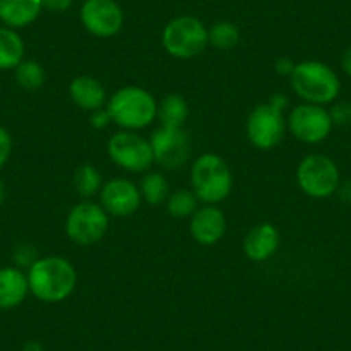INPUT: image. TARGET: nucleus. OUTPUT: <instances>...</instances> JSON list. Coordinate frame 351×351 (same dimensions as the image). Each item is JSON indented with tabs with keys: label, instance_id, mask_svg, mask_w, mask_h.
<instances>
[{
	"label": "nucleus",
	"instance_id": "1",
	"mask_svg": "<svg viewBox=\"0 0 351 351\" xmlns=\"http://www.w3.org/2000/svg\"><path fill=\"white\" fill-rule=\"evenodd\" d=\"M29 293L38 302L62 303L69 298L77 286V272L71 260L60 255L40 256L26 271Z\"/></svg>",
	"mask_w": 351,
	"mask_h": 351
},
{
	"label": "nucleus",
	"instance_id": "2",
	"mask_svg": "<svg viewBox=\"0 0 351 351\" xmlns=\"http://www.w3.org/2000/svg\"><path fill=\"white\" fill-rule=\"evenodd\" d=\"M112 124L124 131H141L157 119V100L147 88L128 84L119 88L107 100Z\"/></svg>",
	"mask_w": 351,
	"mask_h": 351
},
{
	"label": "nucleus",
	"instance_id": "3",
	"mask_svg": "<svg viewBox=\"0 0 351 351\" xmlns=\"http://www.w3.org/2000/svg\"><path fill=\"white\" fill-rule=\"evenodd\" d=\"M191 190L200 204L217 205L232 191V172L228 162L217 154L198 155L190 169Z\"/></svg>",
	"mask_w": 351,
	"mask_h": 351
},
{
	"label": "nucleus",
	"instance_id": "4",
	"mask_svg": "<svg viewBox=\"0 0 351 351\" xmlns=\"http://www.w3.org/2000/svg\"><path fill=\"white\" fill-rule=\"evenodd\" d=\"M291 90L298 99L313 106H327L334 102L341 92V81L327 64L320 60L296 62L289 76Z\"/></svg>",
	"mask_w": 351,
	"mask_h": 351
},
{
	"label": "nucleus",
	"instance_id": "5",
	"mask_svg": "<svg viewBox=\"0 0 351 351\" xmlns=\"http://www.w3.org/2000/svg\"><path fill=\"white\" fill-rule=\"evenodd\" d=\"M162 47L174 59H193L208 47V28L195 16H178L162 29Z\"/></svg>",
	"mask_w": 351,
	"mask_h": 351
},
{
	"label": "nucleus",
	"instance_id": "6",
	"mask_svg": "<svg viewBox=\"0 0 351 351\" xmlns=\"http://www.w3.org/2000/svg\"><path fill=\"white\" fill-rule=\"evenodd\" d=\"M110 215L100 204L83 200L67 212L64 229L66 236L77 246H93L106 238L109 231Z\"/></svg>",
	"mask_w": 351,
	"mask_h": 351
},
{
	"label": "nucleus",
	"instance_id": "7",
	"mask_svg": "<svg viewBox=\"0 0 351 351\" xmlns=\"http://www.w3.org/2000/svg\"><path fill=\"white\" fill-rule=\"evenodd\" d=\"M296 184L310 198H327L337 191L341 184L336 162L322 154H310L300 160L296 167Z\"/></svg>",
	"mask_w": 351,
	"mask_h": 351
},
{
	"label": "nucleus",
	"instance_id": "8",
	"mask_svg": "<svg viewBox=\"0 0 351 351\" xmlns=\"http://www.w3.org/2000/svg\"><path fill=\"white\" fill-rule=\"evenodd\" d=\"M107 155L114 165L131 174H145L154 162L150 140L138 131H117L107 141Z\"/></svg>",
	"mask_w": 351,
	"mask_h": 351
},
{
	"label": "nucleus",
	"instance_id": "9",
	"mask_svg": "<svg viewBox=\"0 0 351 351\" xmlns=\"http://www.w3.org/2000/svg\"><path fill=\"white\" fill-rule=\"evenodd\" d=\"M286 130L288 124H286L285 112L276 109L269 102L253 107L245 124L248 141L256 150L262 152H269L278 147L285 138Z\"/></svg>",
	"mask_w": 351,
	"mask_h": 351
},
{
	"label": "nucleus",
	"instance_id": "10",
	"mask_svg": "<svg viewBox=\"0 0 351 351\" xmlns=\"http://www.w3.org/2000/svg\"><path fill=\"white\" fill-rule=\"evenodd\" d=\"M286 124L291 136L306 145H317L326 140L334 126L326 107L305 102L289 110Z\"/></svg>",
	"mask_w": 351,
	"mask_h": 351
},
{
	"label": "nucleus",
	"instance_id": "11",
	"mask_svg": "<svg viewBox=\"0 0 351 351\" xmlns=\"http://www.w3.org/2000/svg\"><path fill=\"white\" fill-rule=\"evenodd\" d=\"M154 162L164 169H180L191 157V136L184 128H157L148 138Z\"/></svg>",
	"mask_w": 351,
	"mask_h": 351
},
{
	"label": "nucleus",
	"instance_id": "12",
	"mask_svg": "<svg viewBox=\"0 0 351 351\" xmlns=\"http://www.w3.org/2000/svg\"><path fill=\"white\" fill-rule=\"evenodd\" d=\"M80 19L90 35L97 38H112L123 29L124 12L116 0H84Z\"/></svg>",
	"mask_w": 351,
	"mask_h": 351
},
{
	"label": "nucleus",
	"instance_id": "13",
	"mask_svg": "<svg viewBox=\"0 0 351 351\" xmlns=\"http://www.w3.org/2000/svg\"><path fill=\"white\" fill-rule=\"evenodd\" d=\"M99 197L100 205L110 217H130L143 204L138 184L126 178H114L104 183Z\"/></svg>",
	"mask_w": 351,
	"mask_h": 351
},
{
	"label": "nucleus",
	"instance_id": "14",
	"mask_svg": "<svg viewBox=\"0 0 351 351\" xmlns=\"http://www.w3.org/2000/svg\"><path fill=\"white\" fill-rule=\"evenodd\" d=\"M228 219L217 205H202L190 217V234L202 246H214L224 238Z\"/></svg>",
	"mask_w": 351,
	"mask_h": 351
},
{
	"label": "nucleus",
	"instance_id": "15",
	"mask_svg": "<svg viewBox=\"0 0 351 351\" xmlns=\"http://www.w3.org/2000/svg\"><path fill=\"white\" fill-rule=\"evenodd\" d=\"M281 245V232L271 222H260L246 232L243 239V253L252 262H267L276 255Z\"/></svg>",
	"mask_w": 351,
	"mask_h": 351
},
{
	"label": "nucleus",
	"instance_id": "16",
	"mask_svg": "<svg viewBox=\"0 0 351 351\" xmlns=\"http://www.w3.org/2000/svg\"><path fill=\"white\" fill-rule=\"evenodd\" d=\"M69 97L71 102L84 112L104 109L109 100L106 86L90 74L73 77V81L69 83Z\"/></svg>",
	"mask_w": 351,
	"mask_h": 351
},
{
	"label": "nucleus",
	"instance_id": "17",
	"mask_svg": "<svg viewBox=\"0 0 351 351\" xmlns=\"http://www.w3.org/2000/svg\"><path fill=\"white\" fill-rule=\"evenodd\" d=\"M29 295L26 272L19 267L0 269V310H12Z\"/></svg>",
	"mask_w": 351,
	"mask_h": 351
},
{
	"label": "nucleus",
	"instance_id": "18",
	"mask_svg": "<svg viewBox=\"0 0 351 351\" xmlns=\"http://www.w3.org/2000/svg\"><path fill=\"white\" fill-rule=\"evenodd\" d=\"M43 11L42 0H0V23L21 29L33 25Z\"/></svg>",
	"mask_w": 351,
	"mask_h": 351
},
{
	"label": "nucleus",
	"instance_id": "19",
	"mask_svg": "<svg viewBox=\"0 0 351 351\" xmlns=\"http://www.w3.org/2000/svg\"><path fill=\"white\" fill-rule=\"evenodd\" d=\"M190 106L180 93H167L160 102H157V121L164 128H184Z\"/></svg>",
	"mask_w": 351,
	"mask_h": 351
},
{
	"label": "nucleus",
	"instance_id": "20",
	"mask_svg": "<svg viewBox=\"0 0 351 351\" xmlns=\"http://www.w3.org/2000/svg\"><path fill=\"white\" fill-rule=\"evenodd\" d=\"M25 60V42L18 29L0 26V71H14Z\"/></svg>",
	"mask_w": 351,
	"mask_h": 351
},
{
	"label": "nucleus",
	"instance_id": "21",
	"mask_svg": "<svg viewBox=\"0 0 351 351\" xmlns=\"http://www.w3.org/2000/svg\"><path fill=\"white\" fill-rule=\"evenodd\" d=\"M73 186L76 193L84 200H90L92 197L100 193L104 186L102 174L99 169L92 164H81L74 169Z\"/></svg>",
	"mask_w": 351,
	"mask_h": 351
},
{
	"label": "nucleus",
	"instance_id": "22",
	"mask_svg": "<svg viewBox=\"0 0 351 351\" xmlns=\"http://www.w3.org/2000/svg\"><path fill=\"white\" fill-rule=\"evenodd\" d=\"M140 193L141 200L145 204L152 205V207H157V205L165 204L169 197V183L165 180V176H162V172L157 171H147L143 174L140 181Z\"/></svg>",
	"mask_w": 351,
	"mask_h": 351
},
{
	"label": "nucleus",
	"instance_id": "23",
	"mask_svg": "<svg viewBox=\"0 0 351 351\" xmlns=\"http://www.w3.org/2000/svg\"><path fill=\"white\" fill-rule=\"evenodd\" d=\"M198 205H200V200L193 193V190H184V188L169 193L167 200H165L167 214L172 219H180V221L181 219H190L197 212Z\"/></svg>",
	"mask_w": 351,
	"mask_h": 351
},
{
	"label": "nucleus",
	"instance_id": "24",
	"mask_svg": "<svg viewBox=\"0 0 351 351\" xmlns=\"http://www.w3.org/2000/svg\"><path fill=\"white\" fill-rule=\"evenodd\" d=\"M241 40L239 28L231 21H219L208 28V45L221 52L236 49Z\"/></svg>",
	"mask_w": 351,
	"mask_h": 351
},
{
	"label": "nucleus",
	"instance_id": "25",
	"mask_svg": "<svg viewBox=\"0 0 351 351\" xmlns=\"http://www.w3.org/2000/svg\"><path fill=\"white\" fill-rule=\"evenodd\" d=\"M16 83L28 92H36L45 84L47 73L43 69L42 64L38 60L25 59L18 67L14 69Z\"/></svg>",
	"mask_w": 351,
	"mask_h": 351
},
{
	"label": "nucleus",
	"instance_id": "26",
	"mask_svg": "<svg viewBox=\"0 0 351 351\" xmlns=\"http://www.w3.org/2000/svg\"><path fill=\"white\" fill-rule=\"evenodd\" d=\"M38 252H36V248H33L32 245H28V243H23V245H19L18 248L14 250V262H16V267L23 269V271H28L29 267H32L33 263L38 260Z\"/></svg>",
	"mask_w": 351,
	"mask_h": 351
},
{
	"label": "nucleus",
	"instance_id": "27",
	"mask_svg": "<svg viewBox=\"0 0 351 351\" xmlns=\"http://www.w3.org/2000/svg\"><path fill=\"white\" fill-rule=\"evenodd\" d=\"M12 154V136L4 126H0V169L9 162Z\"/></svg>",
	"mask_w": 351,
	"mask_h": 351
},
{
	"label": "nucleus",
	"instance_id": "28",
	"mask_svg": "<svg viewBox=\"0 0 351 351\" xmlns=\"http://www.w3.org/2000/svg\"><path fill=\"white\" fill-rule=\"evenodd\" d=\"M332 124H350L351 123V104H336L332 110H329Z\"/></svg>",
	"mask_w": 351,
	"mask_h": 351
},
{
	"label": "nucleus",
	"instance_id": "29",
	"mask_svg": "<svg viewBox=\"0 0 351 351\" xmlns=\"http://www.w3.org/2000/svg\"><path fill=\"white\" fill-rule=\"evenodd\" d=\"M110 124H112V119H110V114L109 110H107V107L90 112V126H92L93 130L102 131L106 130V128H109Z\"/></svg>",
	"mask_w": 351,
	"mask_h": 351
},
{
	"label": "nucleus",
	"instance_id": "30",
	"mask_svg": "<svg viewBox=\"0 0 351 351\" xmlns=\"http://www.w3.org/2000/svg\"><path fill=\"white\" fill-rule=\"evenodd\" d=\"M296 62H293V59H289V57H279V59H276L274 62V71L279 74V76L289 77L293 74Z\"/></svg>",
	"mask_w": 351,
	"mask_h": 351
},
{
	"label": "nucleus",
	"instance_id": "31",
	"mask_svg": "<svg viewBox=\"0 0 351 351\" xmlns=\"http://www.w3.org/2000/svg\"><path fill=\"white\" fill-rule=\"evenodd\" d=\"M42 5L50 12H64L73 5V0H42Z\"/></svg>",
	"mask_w": 351,
	"mask_h": 351
},
{
	"label": "nucleus",
	"instance_id": "32",
	"mask_svg": "<svg viewBox=\"0 0 351 351\" xmlns=\"http://www.w3.org/2000/svg\"><path fill=\"white\" fill-rule=\"evenodd\" d=\"M269 104H271V106H274L276 109H279V110H282V112H285L286 109H288V97L286 95H282V93H274V95L271 97V99L267 100Z\"/></svg>",
	"mask_w": 351,
	"mask_h": 351
},
{
	"label": "nucleus",
	"instance_id": "33",
	"mask_svg": "<svg viewBox=\"0 0 351 351\" xmlns=\"http://www.w3.org/2000/svg\"><path fill=\"white\" fill-rule=\"evenodd\" d=\"M336 193H339V197L343 198L346 204H351V181H350V183L339 184V188H337Z\"/></svg>",
	"mask_w": 351,
	"mask_h": 351
},
{
	"label": "nucleus",
	"instance_id": "34",
	"mask_svg": "<svg viewBox=\"0 0 351 351\" xmlns=\"http://www.w3.org/2000/svg\"><path fill=\"white\" fill-rule=\"evenodd\" d=\"M341 67H343V71L348 74V76H351V47L350 49H346V52H344L343 57H341Z\"/></svg>",
	"mask_w": 351,
	"mask_h": 351
},
{
	"label": "nucleus",
	"instance_id": "35",
	"mask_svg": "<svg viewBox=\"0 0 351 351\" xmlns=\"http://www.w3.org/2000/svg\"><path fill=\"white\" fill-rule=\"evenodd\" d=\"M21 351H45V348H43L38 341H28V343L23 346Z\"/></svg>",
	"mask_w": 351,
	"mask_h": 351
},
{
	"label": "nucleus",
	"instance_id": "36",
	"mask_svg": "<svg viewBox=\"0 0 351 351\" xmlns=\"http://www.w3.org/2000/svg\"><path fill=\"white\" fill-rule=\"evenodd\" d=\"M4 200H5V184L4 181L0 180V205L4 204Z\"/></svg>",
	"mask_w": 351,
	"mask_h": 351
}]
</instances>
